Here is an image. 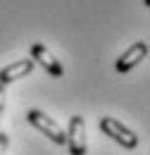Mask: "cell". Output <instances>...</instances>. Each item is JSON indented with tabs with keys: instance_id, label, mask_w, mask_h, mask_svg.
<instances>
[{
	"instance_id": "6da1fadb",
	"label": "cell",
	"mask_w": 150,
	"mask_h": 155,
	"mask_svg": "<svg viewBox=\"0 0 150 155\" xmlns=\"http://www.w3.org/2000/svg\"><path fill=\"white\" fill-rule=\"evenodd\" d=\"M98 127H100V131L105 136H110L112 141H117L119 146H124V148H129V150L138 146V136L133 134L129 127H124L119 119H114V117H100Z\"/></svg>"
},
{
	"instance_id": "7a4b0ae2",
	"label": "cell",
	"mask_w": 150,
	"mask_h": 155,
	"mask_svg": "<svg viewBox=\"0 0 150 155\" xmlns=\"http://www.w3.org/2000/svg\"><path fill=\"white\" fill-rule=\"evenodd\" d=\"M26 122H29L34 129H38L41 134H45L53 143H57V146H64V143H67L64 129L57 124L55 119H50L45 112H41V110H29V112H26Z\"/></svg>"
},
{
	"instance_id": "3957f363",
	"label": "cell",
	"mask_w": 150,
	"mask_h": 155,
	"mask_svg": "<svg viewBox=\"0 0 150 155\" xmlns=\"http://www.w3.org/2000/svg\"><path fill=\"white\" fill-rule=\"evenodd\" d=\"M67 148L69 155H86V119L81 115H74L69 119V127H67Z\"/></svg>"
},
{
	"instance_id": "277c9868",
	"label": "cell",
	"mask_w": 150,
	"mask_h": 155,
	"mask_svg": "<svg viewBox=\"0 0 150 155\" xmlns=\"http://www.w3.org/2000/svg\"><path fill=\"white\" fill-rule=\"evenodd\" d=\"M31 60L34 62H38L50 77H64V67H62V62H57V58L43 45V43H34L31 45Z\"/></svg>"
},
{
	"instance_id": "5b68a950",
	"label": "cell",
	"mask_w": 150,
	"mask_h": 155,
	"mask_svg": "<svg viewBox=\"0 0 150 155\" xmlns=\"http://www.w3.org/2000/svg\"><path fill=\"white\" fill-rule=\"evenodd\" d=\"M34 67H36V62H34L31 58L10 62L7 67H2V69H0V86H5V88H7L12 81H19V79L29 77V74L34 72Z\"/></svg>"
},
{
	"instance_id": "8992f818",
	"label": "cell",
	"mask_w": 150,
	"mask_h": 155,
	"mask_svg": "<svg viewBox=\"0 0 150 155\" xmlns=\"http://www.w3.org/2000/svg\"><path fill=\"white\" fill-rule=\"evenodd\" d=\"M148 58V43L145 41H138V43H133L131 48H126L119 58H117V72H131L133 67L138 64V62H143V60Z\"/></svg>"
},
{
	"instance_id": "52a82bcc",
	"label": "cell",
	"mask_w": 150,
	"mask_h": 155,
	"mask_svg": "<svg viewBox=\"0 0 150 155\" xmlns=\"http://www.w3.org/2000/svg\"><path fill=\"white\" fill-rule=\"evenodd\" d=\"M7 146H10V134H5V131H0V155H5V150H7Z\"/></svg>"
},
{
	"instance_id": "ba28073f",
	"label": "cell",
	"mask_w": 150,
	"mask_h": 155,
	"mask_svg": "<svg viewBox=\"0 0 150 155\" xmlns=\"http://www.w3.org/2000/svg\"><path fill=\"white\" fill-rule=\"evenodd\" d=\"M5 100H7V96H5V86H0V122H2V115H5Z\"/></svg>"
}]
</instances>
